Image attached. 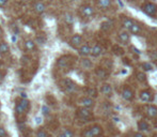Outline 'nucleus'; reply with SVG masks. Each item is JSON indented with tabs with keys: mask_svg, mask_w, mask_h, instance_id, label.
Here are the masks:
<instances>
[{
	"mask_svg": "<svg viewBox=\"0 0 157 137\" xmlns=\"http://www.w3.org/2000/svg\"><path fill=\"white\" fill-rule=\"evenodd\" d=\"M30 108V102L27 100L26 97H22L16 102L15 105V116L17 118L18 121H25L26 115L28 114V110Z\"/></svg>",
	"mask_w": 157,
	"mask_h": 137,
	"instance_id": "obj_1",
	"label": "nucleus"
},
{
	"mask_svg": "<svg viewBox=\"0 0 157 137\" xmlns=\"http://www.w3.org/2000/svg\"><path fill=\"white\" fill-rule=\"evenodd\" d=\"M103 134V128L100 125H93L81 133V137H98Z\"/></svg>",
	"mask_w": 157,
	"mask_h": 137,
	"instance_id": "obj_2",
	"label": "nucleus"
},
{
	"mask_svg": "<svg viewBox=\"0 0 157 137\" xmlns=\"http://www.w3.org/2000/svg\"><path fill=\"white\" fill-rule=\"evenodd\" d=\"M61 86H62V89L66 93H74L76 90H77V85L73 81V80L69 79V78H64L61 81Z\"/></svg>",
	"mask_w": 157,
	"mask_h": 137,
	"instance_id": "obj_3",
	"label": "nucleus"
},
{
	"mask_svg": "<svg viewBox=\"0 0 157 137\" xmlns=\"http://www.w3.org/2000/svg\"><path fill=\"white\" fill-rule=\"evenodd\" d=\"M76 117L79 118L81 120H88L92 118V111L90 108H86V107H80L76 110Z\"/></svg>",
	"mask_w": 157,
	"mask_h": 137,
	"instance_id": "obj_4",
	"label": "nucleus"
},
{
	"mask_svg": "<svg viewBox=\"0 0 157 137\" xmlns=\"http://www.w3.org/2000/svg\"><path fill=\"white\" fill-rule=\"evenodd\" d=\"M143 11L146 12V14L150 15V16H154L157 12V6L153 2H146L144 6H142Z\"/></svg>",
	"mask_w": 157,
	"mask_h": 137,
	"instance_id": "obj_5",
	"label": "nucleus"
},
{
	"mask_svg": "<svg viewBox=\"0 0 157 137\" xmlns=\"http://www.w3.org/2000/svg\"><path fill=\"white\" fill-rule=\"evenodd\" d=\"M70 45L73 48H79L80 46L82 45V37L80 34H74L70 39Z\"/></svg>",
	"mask_w": 157,
	"mask_h": 137,
	"instance_id": "obj_6",
	"label": "nucleus"
},
{
	"mask_svg": "<svg viewBox=\"0 0 157 137\" xmlns=\"http://www.w3.org/2000/svg\"><path fill=\"white\" fill-rule=\"evenodd\" d=\"M80 13L85 17H91L94 15V8L89 4H83L80 6Z\"/></svg>",
	"mask_w": 157,
	"mask_h": 137,
	"instance_id": "obj_7",
	"label": "nucleus"
},
{
	"mask_svg": "<svg viewBox=\"0 0 157 137\" xmlns=\"http://www.w3.org/2000/svg\"><path fill=\"white\" fill-rule=\"evenodd\" d=\"M70 64H71V57L70 56H63V57L59 58L57 61V66L60 68H69Z\"/></svg>",
	"mask_w": 157,
	"mask_h": 137,
	"instance_id": "obj_8",
	"label": "nucleus"
},
{
	"mask_svg": "<svg viewBox=\"0 0 157 137\" xmlns=\"http://www.w3.org/2000/svg\"><path fill=\"white\" fill-rule=\"evenodd\" d=\"M79 104L82 106V107H86V108H92V107L94 106V101L90 97H82V99H80Z\"/></svg>",
	"mask_w": 157,
	"mask_h": 137,
	"instance_id": "obj_9",
	"label": "nucleus"
},
{
	"mask_svg": "<svg viewBox=\"0 0 157 137\" xmlns=\"http://www.w3.org/2000/svg\"><path fill=\"white\" fill-rule=\"evenodd\" d=\"M91 49L92 47H90L88 44H83L78 48V54L82 57H88L89 55H91Z\"/></svg>",
	"mask_w": 157,
	"mask_h": 137,
	"instance_id": "obj_10",
	"label": "nucleus"
},
{
	"mask_svg": "<svg viewBox=\"0 0 157 137\" xmlns=\"http://www.w3.org/2000/svg\"><path fill=\"white\" fill-rule=\"evenodd\" d=\"M33 10H34L35 13L37 14H43L44 12L46 11V6L43 1H37L33 6Z\"/></svg>",
	"mask_w": 157,
	"mask_h": 137,
	"instance_id": "obj_11",
	"label": "nucleus"
},
{
	"mask_svg": "<svg viewBox=\"0 0 157 137\" xmlns=\"http://www.w3.org/2000/svg\"><path fill=\"white\" fill-rule=\"evenodd\" d=\"M140 99L143 102H151L153 100V94L151 91H148V90H143V91L140 92Z\"/></svg>",
	"mask_w": 157,
	"mask_h": 137,
	"instance_id": "obj_12",
	"label": "nucleus"
},
{
	"mask_svg": "<svg viewBox=\"0 0 157 137\" xmlns=\"http://www.w3.org/2000/svg\"><path fill=\"white\" fill-rule=\"evenodd\" d=\"M24 47L28 51H33L37 48V42L33 40H26L24 42Z\"/></svg>",
	"mask_w": 157,
	"mask_h": 137,
	"instance_id": "obj_13",
	"label": "nucleus"
},
{
	"mask_svg": "<svg viewBox=\"0 0 157 137\" xmlns=\"http://www.w3.org/2000/svg\"><path fill=\"white\" fill-rule=\"evenodd\" d=\"M146 115H148V118H152V119H154V118H157V107L154 105H150L146 107Z\"/></svg>",
	"mask_w": 157,
	"mask_h": 137,
	"instance_id": "obj_14",
	"label": "nucleus"
},
{
	"mask_svg": "<svg viewBox=\"0 0 157 137\" xmlns=\"http://www.w3.org/2000/svg\"><path fill=\"white\" fill-rule=\"evenodd\" d=\"M122 97L126 101H131L134 99V92H133V90H130L128 88H124L122 91Z\"/></svg>",
	"mask_w": 157,
	"mask_h": 137,
	"instance_id": "obj_15",
	"label": "nucleus"
},
{
	"mask_svg": "<svg viewBox=\"0 0 157 137\" xmlns=\"http://www.w3.org/2000/svg\"><path fill=\"white\" fill-rule=\"evenodd\" d=\"M112 0H96V4L100 9H108L110 8Z\"/></svg>",
	"mask_w": 157,
	"mask_h": 137,
	"instance_id": "obj_16",
	"label": "nucleus"
},
{
	"mask_svg": "<svg viewBox=\"0 0 157 137\" xmlns=\"http://www.w3.org/2000/svg\"><path fill=\"white\" fill-rule=\"evenodd\" d=\"M118 39H119V41H120L121 43H123V44H127L129 41V34L126 31H121L120 33H119V35H118Z\"/></svg>",
	"mask_w": 157,
	"mask_h": 137,
	"instance_id": "obj_17",
	"label": "nucleus"
},
{
	"mask_svg": "<svg viewBox=\"0 0 157 137\" xmlns=\"http://www.w3.org/2000/svg\"><path fill=\"white\" fill-rule=\"evenodd\" d=\"M95 74H96L97 77H100V79H105V78L108 77V73L104 68H97L95 70Z\"/></svg>",
	"mask_w": 157,
	"mask_h": 137,
	"instance_id": "obj_18",
	"label": "nucleus"
},
{
	"mask_svg": "<svg viewBox=\"0 0 157 137\" xmlns=\"http://www.w3.org/2000/svg\"><path fill=\"white\" fill-rule=\"evenodd\" d=\"M10 50V46L6 41H0V55H6Z\"/></svg>",
	"mask_w": 157,
	"mask_h": 137,
	"instance_id": "obj_19",
	"label": "nucleus"
},
{
	"mask_svg": "<svg viewBox=\"0 0 157 137\" xmlns=\"http://www.w3.org/2000/svg\"><path fill=\"white\" fill-rule=\"evenodd\" d=\"M102 53H103V49H102L100 45H98V44L94 45L91 49V55L93 57H98V56L102 55Z\"/></svg>",
	"mask_w": 157,
	"mask_h": 137,
	"instance_id": "obj_20",
	"label": "nucleus"
},
{
	"mask_svg": "<svg viewBox=\"0 0 157 137\" xmlns=\"http://www.w3.org/2000/svg\"><path fill=\"white\" fill-rule=\"evenodd\" d=\"M35 137H50V135L44 128H39L35 131Z\"/></svg>",
	"mask_w": 157,
	"mask_h": 137,
	"instance_id": "obj_21",
	"label": "nucleus"
},
{
	"mask_svg": "<svg viewBox=\"0 0 157 137\" xmlns=\"http://www.w3.org/2000/svg\"><path fill=\"white\" fill-rule=\"evenodd\" d=\"M128 30H129V32H130V33H133V34H139L140 32L142 31V29H141V26H140L139 24H136V23H135L134 25L131 26V27L128 29Z\"/></svg>",
	"mask_w": 157,
	"mask_h": 137,
	"instance_id": "obj_22",
	"label": "nucleus"
},
{
	"mask_svg": "<svg viewBox=\"0 0 157 137\" xmlns=\"http://www.w3.org/2000/svg\"><path fill=\"white\" fill-rule=\"evenodd\" d=\"M100 92L103 94H106V95H109V94L112 92L111 86L109 85V84H104V85L102 86V88H100Z\"/></svg>",
	"mask_w": 157,
	"mask_h": 137,
	"instance_id": "obj_23",
	"label": "nucleus"
},
{
	"mask_svg": "<svg viewBox=\"0 0 157 137\" xmlns=\"http://www.w3.org/2000/svg\"><path fill=\"white\" fill-rule=\"evenodd\" d=\"M57 137H74V132L70 128H64Z\"/></svg>",
	"mask_w": 157,
	"mask_h": 137,
	"instance_id": "obj_24",
	"label": "nucleus"
},
{
	"mask_svg": "<svg viewBox=\"0 0 157 137\" xmlns=\"http://www.w3.org/2000/svg\"><path fill=\"white\" fill-rule=\"evenodd\" d=\"M138 128H139L140 131L148 132L150 131V125H148V122H146V121H139L138 122Z\"/></svg>",
	"mask_w": 157,
	"mask_h": 137,
	"instance_id": "obj_25",
	"label": "nucleus"
},
{
	"mask_svg": "<svg viewBox=\"0 0 157 137\" xmlns=\"http://www.w3.org/2000/svg\"><path fill=\"white\" fill-rule=\"evenodd\" d=\"M122 23H123V26H124V28L126 29H129L131 27V26L134 25L135 22L131 18H127V17H124L122 20Z\"/></svg>",
	"mask_w": 157,
	"mask_h": 137,
	"instance_id": "obj_26",
	"label": "nucleus"
},
{
	"mask_svg": "<svg viewBox=\"0 0 157 137\" xmlns=\"http://www.w3.org/2000/svg\"><path fill=\"white\" fill-rule=\"evenodd\" d=\"M81 66H82L83 68H91L93 66V63L91 62V60L85 58V59L81 60Z\"/></svg>",
	"mask_w": 157,
	"mask_h": 137,
	"instance_id": "obj_27",
	"label": "nucleus"
},
{
	"mask_svg": "<svg viewBox=\"0 0 157 137\" xmlns=\"http://www.w3.org/2000/svg\"><path fill=\"white\" fill-rule=\"evenodd\" d=\"M87 94H88V97H97V91H96V89L94 88H89L87 89Z\"/></svg>",
	"mask_w": 157,
	"mask_h": 137,
	"instance_id": "obj_28",
	"label": "nucleus"
},
{
	"mask_svg": "<svg viewBox=\"0 0 157 137\" xmlns=\"http://www.w3.org/2000/svg\"><path fill=\"white\" fill-rule=\"evenodd\" d=\"M112 50H113L114 54L118 55V56H121V55L124 54V50H123L122 47H120V46H118V45L113 46V47H112Z\"/></svg>",
	"mask_w": 157,
	"mask_h": 137,
	"instance_id": "obj_29",
	"label": "nucleus"
},
{
	"mask_svg": "<svg viewBox=\"0 0 157 137\" xmlns=\"http://www.w3.org/2000/svg\"><path fill=\"white\" fill-rule=\"evenodd\" d=\"M100 29H102L103 31H108V30L111 29V23H110V22H105V23L102 24Z\"/></svg>",
	"mask_w": 157,
	"mask_h": 137,
	"instance_id": "obj_30",
	"label": "nucleus"
},
{
	"mask_svg": "<svg viewBox=\"0 0 157 137\" xmlns=\"http://www.w3.org/2000/svg\"><path fill=\"white\" fill-rule=\"evenodd\" d=\"M137 79L139 80L140 83H144L146 80V75L144 73H137Z\"/></svg>",
	"mask_w": 157,
	"mask_h": 137,
	"instance_id": "obj_31",
	"label": "nucleus"
},
{
	"mask_svg": "<svg viewBox=\"0 0 157 137\" xmlns=\"http://www.w3.org/2000/svg\"><path fill=\"white\" fill-rule=\"evenodd\" d=\"M35 42L39 43V44H45L46 37H40V35H37V39H35Z\"/></svg>",
	"mask_w": 157,
	"mask_h": 137,
	"instance_id": "obj_32",
	"label": "nucleus"
},
{
	"mask_svg": "<svg viewBox=\"0 0 157 137\" xmlns=\"http://www.w3.org/2000/svg\"><path fill=\"white\" fill-rule=\"evenodd\" d=\"M142 68L144 70V71H151V70H152V66L150 64V63L144 62V63H142Z\"/></svg>",
	"mask_w": 157,
	"mask_h": 137,
	"instance_id": "obj_33",
	"label": "nucleus"
},
{
	"mask_svg": "<svg viewBox=\"0 0 157 137\" xmlns=\"http://www.w3.org/2000/svg\"><path fill=\"white\" fill-rule=\"evenodd\" d=\"M65 22L67 24H73V22H74V18H73V16H72L71 14H66L65 15Z\"/></svg>",
	"mask_w": 157,
	"mask_h": 137,
	"instance_id": "obj_34",
	"label": "nucleus"
},
{
	"mask_svg": "<svg viewBox=\"0 0 157 137\" xmlns=\"http://www.w3.org/2000/svg\"><path fill=\"white\" fill-rule=\"evenodd\" d=\"M0 137H8V133L2 126H0Z\"/></svg>",
	"mask_w": 157,
	"mask_h": 137,
	"instance_id": "obj_35",
	"label": "nucleus"
},
{
	"mask_svg": "<svg viewBox=\"0 0 157 137\" xmlns=\"http://www.w3.org/2000/svg\"><path fill=\"white\" fill-rule=\"evenodd\" d=\"M104 64H105V66H107V68H111V66H112L111 61H110L109 59H104Z\"/></svg>",
	"mask_w": 157,
	"mask_h": 137,
	"instance_id": "obj_36",
	"label": "nucleus"
},
{
	"mask_svg": "<svg viewBox=\"0 0 157 137\" xmlns=\"http://www.w3.org/2000/svg\"><path fill=\"white\" fill-rule=\"evenodd\" d=\"M6 2H8V0H0V6H4Z\"/></svg>",
	"mask_w": 157,
	"mask_h": 137,
	"instance_id": "obj_37",
	"label": "nucleus"
},
{
	"mask_svg": "<svg viewBox=\"0 0 157 137\" xmlns=\"http://www.w3.org/2000/svg\"><path fill=\"white\" fill-rule=\"evenodd\" d=\"M134 137H144V135L141 134V133H136V134L134 135Z\"/></svg>",
	"mask_w": 157,
	"mask_h": 137,
	"instance_id": "obj_38",
	"label": "nucleus"
},
{
	"mask_svg": "<svg viewBox=\"0 0 157 137\" xmlns=\"http://www.w3.org/2000/svg\"><path fill=\"white\" fill-rule=\"evenodd\" d=\"M2 33H3V31H2V28L0 27V37H1V35H2Z\"/></svg>",
	"mask_w": 157,
	"mask_h": 137,
	"instance_id": "obj_39",
	"label": "nucleus"
}]
</instances>
